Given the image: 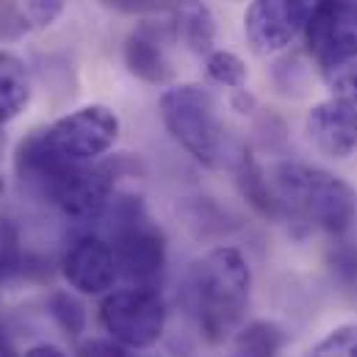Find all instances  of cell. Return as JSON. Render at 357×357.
Masks as SVG:
<instances>
[{"mask_svg":"<svg viewBox=\"0 0 357 357\" xmlns=\"http://www.w3.org/2000/svg\"><path fill=\"white\" fill-rule=\"evenodd\" d=\"M119 139V116L100 102L70 111L47 128L28 133L17 147V175L33 188H45L64 169L100 161Z\"/></svg>","mask_w":357,"mask_h":357,"instance_id":"6da1fadb","label":"cell"},{"mask_svg":"<svg viewBox=\"0 0 357 357\" xmlns=\"http://www.w3.org/2000/svg\"><path fill=\"white\" fill-rule=\"evenodd\" d=\"M252 271L241 250L216 247L191 268V296L202 335L219 344L241 330L250 307Z\"/></svg>","mask_w":357,"mask_h":357,"instance_id":"7a4b0ae2","label":"cell"},{"mask_svg":"<svg viewBox=\"0 0 357 357\" xmlns=\"http://www.w3.org/2000/svg\"><path fill=\"white\" fill-rule=\"evenodd\" d=\"M268 180L285 216L313 222L333 236L355 225L357 191L347 180L305 164H277Z\"/></svg>","mask_w":357,"mask_h":357,"instance_id":"3957f363","label":"cell"},{"mask_svg":"<svg viewBox=\"0 0 357 357\" xmlns=\"http://www.w3.org/2000/svg\"><path fill=\"white\" fill-rule=\"evenodd\" d=\"M161 116L180 147L202 167L219 169L227 164V133L216 111V97L205 86L183 84L161 94Z\"/></svg>","mask_w":357,"mask_h":357,"instance_id":"277c9868","label":"cell"},{"mask_svg":"<svg viewBox=\"0 0 357 357\" xmlns=\"http://www.w3.org/2000/svg\"><path fill=\"white\" fill-rule=\"evenodd\" d=\"M111 250L116 277H122L128 285L158 288L167 268V238L150 222L139 197H114Z\"/></svg>","mask_w":357,"mask_h":357,"instance_id":"5b68a950","label":"cell"},{"mask_svg":"<svg viewBox=\"0 0 357 357\" xmlns=\"http://www.w3.org/2000/svg\"><path fill=\"white\" fill-rule=\"evenodd\" d=\"M100 324L116 344L128 349H150L161 341L167 327V302L158 288L128 285L105 294L100 305Z\"/></svg>","mask_w":357,"mask_h":357,"instance_id":"8992f818","label":"cell"},{"mask_svg":"<svg viewBox=\"0 0 357 357\" xmlns=\"http://www.w3.org/2000/svg\"><path fill=\"white\" fill-rule=\"evenodd\" d=\"M116 164H86V167H73L59 172L50 180L42 194L70 219L91 222L100 219L102 211L114 202L116 197Z\"/></svg>","mask_w":357,"mask_h":357,"instance_id":"52a82bcc","label":"cell"},{"mask_svg":"<svg viewBox=\"0 0 357 357\" xmlns=\"http://www.w3.org/2000/svg\"><path fill=\"white\" fill-rule=\"evenodd\" d=\"M61 274L70 282V288H75L78 294L86 296L105 294L116 280V261L111 241L97 233H84L73 238V244L61 258Z\"/></svg>","mask_w":357,"mask_h":357,"instance_id":"ba28073f","label":"cell"},{"mask_svg":"<svg viewBox=\"0 0 357 357\" xmlns=\"http://www.w3.org/2000/svg\"><path fill=\"white\" fill-rule=\"evenodd\" d=\"M307 139L330 158H349L357 150V108L344 100L316 102L305 116Z\"/></svg>","mask_w":357,"mask_h":357,"instance_id":"9c48e42d","label":"cell"},{"mask_svg":"<svg viewBox=\"0 0 357 357\" xmlns=\"http://www.w3.org/2000/svg\"><path fill=\"white\" fill-rule=\"evenodd\" d=\"M302 28L305 25L291 0H252L244 14V33L258 53L285 50Z\"/></svg>","mask_w":357,"mask_h":357,"instance_id":"30bf717a","label":"cell"},{"mask_svg":"<svg viewBox=\"0 0 357 357\" xmlns=\"http://www.w3.org/2000/svg\"><path fill=\"white\" fill-rule=\"evenodd\" d=\"M305 42L319 61L335 50L357 47V0H338L305 25Z\"/></svg>","mask_w":357,"mask_h":357,"instance_id":"8fae6325","label":"cell"},{"mask_svg":"<svg viewBox=\"0 0 357 357\" xmlns=\"http://www.w3.org/2000/svg\"><path fill=\"white\" fill-rule=\"evenodd\" d=\"M125 67L150 86H167L175 78L164 36L155 25H142L125 39Z\"/></svg>","mask_w":357,"mask_h":357,"instance_id":"7c38bea8","label":"cell"},{"mask_svg":"<svg viewBox=\"0 0 357 357\" xmlns=\"http://www.w3.org/2000/svg\"><path fill=\"white\" fill-rule=\"evenodd\" d=\"M233 172H236V185L241 191V197L264 216L271 222H282L285 213H282V205L271 188V180L266 178V172L261 169V164L241 147L236 155H233Z\"/></svg>","mask_w":357,"mask_h":357,"instance_id":"4fadbf2b","label":"cell"},{"mask_svg":"<svg viewBox=\"0 0 357 357\" xmlns=\"http://www.w3.org/2000/svg\"><path fill=\"white\" fill-rule=\"evenodd\" d=\"M31 102V75L20 56L0 50V125L17 119Z\"/></svg>","mask_w":357,"mask_h":357,"instance_id":"5bb4252c","label":"cell"},{"mask_svg":"<svg viewBox=\"0 0 357 357\" xmlns=\"http://www.w3.org/2000/svg\"><path fill=\"white\" fill-rule=\"evenodd\" d=\"M175 17H178L175 28H178L183 45L197 56H208L216 39V22H213L211 8L202 0H178Z\"/></svg>","mask_w":357,"mask_h":357,"instance_id":"9a60e30c","label":"cell"},{"mask_svg":"<svg viewBox=\"0 0 357 357\" xmlns=\"http://www.w3.org/2000/svg\"><path fill=\"white\" fill-rule=\"evenodd\" d=\"M288 344V333L274 321H250L233 338L230 357H280Z\"/></svg>","mask_w":357,"mask_h":357,"instance_id":"2e32d148","label":"cell"},{"mask_svg":"<svg viewBox=\"0 0 357 357\" xmlns=\"http://www.w3.org/2000/svg\"><path fill=\"white\" fill-rule=\"evenodd\" d=\"M321 70V78L335 100H344L357 108V47L335 50L316 61Z\"/></svg>","mask_w":357,"mask_h":357,"instance_id":"e0dca14e","label":"cell"},{"mask_svg":"<svg viewBox=\"0 0 357 357\" xmlns=\"http://www.w3.org/2000/svg\"><path fill=\"white\" fill-rule=\"evenodd\" d=\"M205 70H208L211 81H216L227 89H241L247 84V64L230 50H211L205 56Z\"/></svg>","mask_w":357,"mask_h":357,"instance_id":"ac0fdd59","label":"cell"},{"mask_svg":"<svg viewBox=\"0 0 357 357\" xmlns=\"http://www.w3.org/2000/svg\"><path fill=\"white\" fill-rule=\"evenodd\" d=\"M47 310L53 321L67 333V335H81L86 327V310L84 305L70 294V291H56L47 299Z\"/></svg>","mask_w":357,"mask_h":357,"instance_id":"d6986e66","label":"cell"},{"mask_svg":"<svg viewBox=\"0 0 357 357\" xmlns=\"http://www.w3.org/2000/svg\"><path fill=\"white\" fill-rule=\"evenodd\" d=\"M64 3L67 0H20L17 20L22 28H47L61 17Z\"/></svg>","mask_w":357,"mask_h":357,"instance_id":"ffe728a7","label":"cell"},{"mask_svg":"<svg viewBox=\"0 0 357 357\" xmlns=\"http://www.w3.org/2000/svg\"><path fill=\"white\" fill-rule=\"evenodd\" d=\"M307 357H357V324H344L327 333Z\"/></svg>","mask_w":357,"mask_h":357,"instance_id":"44dd1931","label":"cell"},{"mask_svg":"<svg viewBox=\"0 0 357 357\" xmlns=\"http://www.w3.org/2000/svg\"><path fill=\"white\" fill-rule=\"evenodd\" d=\"M22 271V252H20V230L11 219H0V282Z\"/></svg>","mask_w":357,"mask_h":357,"instance_id":"7402d4cb","label":"cell"},{"mask_svg":"<svg viewBox=\"0 0 357 357\" xmlns=\"http://www.w3.org/2000/svg\"><path fill=\"white\" fill-rule=\"evenodd\" d=\"M108 8L119 14H158V11H175L178 0H102Z\"/></svg>","mask_w":357,"mask_h":357,"instance_id":"603a6c76","label":"cell"},{"mask_svg":"<svg viewBox=\"0 0 357 357\" xmlns=\"http://www.w3.org/2000/svg\"><path fill=\"white\" fill-rule=\"evenodd\" d=\"M78 357H136L133 349L116 344L114 338H91L86 344H81Z\"/></svg>","mask_w":357,"mask_h":357,"instance_id":"cb8c5ba5","label":"cell"},{"mask_svg":"<svg viewBox=\"0 0 357 357\" xmlns=\"http://www.w3.org/2000/svg\"><path fill=\"white\" fill-rule=\"evenodd\" d=\"M330 264H333V271L344 280V282H352L357 277V252L352 247L341 244L330 252Z\"/></svg>","mask_w":357,"mask_h":357,"instance_id":"d4e9b609","label":"cell"},{"mask_svg":"<svg viewBox=\"0 0 357 357\" xmlns=\"http://www.w3.org/2000/svg\"><path fill=\"white\" fill-rule=\"evenodd\" d=\"M291 3H294L296 14H299L302 25H307L319 11H324L327 6H333V3H338V0H291ZM302 31H305V28H302Z\"/></svg>","mask_w":357,"mask_h":357,"instance_id":"484cf974","label":"cell"},{"mask_svg":"<svg viewBox=\"0 0 357 357\" xmlns=\"http://www.w3.org/2000/svg\"><path fill=\"white\" fill-rule=\"evenodd\" d=\"M25 357H67L59 347H50V344H39V347H33V349H28Z\"/></svg>","mask_w":357,"mask_h":357,"instance_id":"4316f807","label":"cell"},{"mask_svg":"<svg viewBox=\"0 0 357 357\" xmlns=\"http://www.w3.org/2000/svg\"><path fill=\"white\" fill-rule=\"evenodd\" d=\"M3 191H6V185H3V175H0V197H3Z\"/></svg>","mask_w":357,"mask_h":357,"instance_id":"83f0119b","label":"cell"}]
</instances>
